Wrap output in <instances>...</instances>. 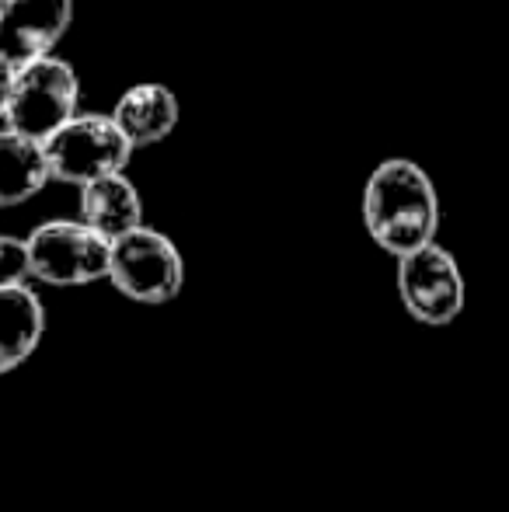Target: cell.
Segmentation results:
<instances>
[{
  "instance_id": "obj_1",
  "label": "cell",
  "mask_w": 509,
  "mask_h": 512,
  "mask_svg": "<svg viewBox=\"0 0 509 512\" xmlns=\"http://www.w3.org/2000/svg\"><path fill=\"white\" fill-rule=\"evenodd\" d=\"M360 213L370 241L391 258L436 241L440 230V196L433 178L408 157H387L370 171Z\"/></svg>"
},
{
  "instance_id": "obj_2",
  "label": "cell",
  "mask_w": 509,
  "mask_h": 512,
  "mask_svg": "<svg viewBox=\"0 0 509 512\" xmlns=\"http://www.w3.org/2000/svg\"><path fill=\"white\" fill-rule=\"evenodd\" d=\"M49 178L63 185H88L119 175L133 157V143L116 126L112 112H74L53 136L42 140Z\"/></svg>"
},
{
  "instance_id": "obj_3",
  "label": "cell",
  "mask_w": 509,
  "mask_h": 512,
  "mask_svg": "<svg viewBox=\"0 0 509 512\" xmlns=\"http://www.w3.org/2000/svg\"><path fill=\"white\" fill-rule=\"evenodd\" d=\"M28 272L35 283L56 290H77L109 279L112 241L77 220H46L25 237Z\"/></svg>"
},
{
  "instance_id": "obj_4",
  "label": "cell",
  "mask_w": 509,
  "mask_h": 512,
  "mask_svg": "<svg viewBox=\"0 0 509 512\" xmlns=\"http://www.w3.org/2000/svg\"><path fill=\"white\" fill-rule=\"evenodd\" d=\"M81 81L77 70L60 56H42L14 67L11 91H7L4 126L46 140L53 136L74 112H81Z\"/></svg>"
},
{
  "instance_id": "obj_5",
  "label": "cell",
  "mask_w": 509,
  "mask_h": 512,
  "mask_svg": "<svg viewBox=\"0 0 509 512\" xmlns=\"http://www.w3.org/2000/svg\"><path fill=\"white\" fill-rule=\"evenodd\" d=\"M109 283L116 293L143 307H161L182 293L185 262L178 244L157 227H133L129 234L112 241Z\"/></svg>"
},
{
  "instance_id": "obj_6",
  "label": "cell",
  "mask_w": 509,
  "mask_h": 512,
  "mask_svg": "<svg viewBox=\"0 0 509 512\" xmlns=\"http://www.w3.org/2000/svg\"><path fill=\"white\" fill-rule=\"evenodd\" d=\"M394 262H398L394 286H398L401 307L408 310L412 321L426 324V328H447L461 317L468 286H464L457 258L443 244L429 241Z\"/></svg>"
},
{
  "instance_id": "obj_7",
  "label": "cell",
  "mask_w": 509,
  "mask_h": 512,
  "mask_svg": "<svg viewBox=\"0 0 509 512\" xmlns=\"http://www.w3.org/2000/svg\"><path fill=\"white\" fill-rule=\"evenodd\" d=\"M74 25V0H7L0 11V56L14 67L53 56Z\"/></svg>"
},
{
  "instance_id": "obj_8",
  "label": "cell",
  "mask_w": 509,
  "mask_h": 512,
  "mask_svg": "<svg viewBox=\"0 0 509 512\" xmlns=\"http://www.w3.org/2000/svg\"><path fill=\"white\" fill-rule=\"evenodd\" d=\"M178 115H182V108H178L175 91L161 81L133 84L119 95L116 108H112V119L123 129L126 140L133 143V150L154 147L164 136L175 133Z\"/></svg>"
},
{
  "instance_id": "obj_9",
  "label": "cell",
  "mask_w": 509,
  "mask_h": 512,
  "mask_svg": "<svg viewBox=\"0 0 509 512\" xmlns=\"http://www.w3.org/2000/svg\"><path fill=\"white\" fill-rule=\"evenodd\" d=\"M46 335V307L28 283L0 286V377L32 359Z\"/></svg>"
},
{
  "instance_id": "obj_10",
  "label": "cell",
  "mask_w": 509,
  "mask_h": 512,
  "mask_svg": "<svg viewBox=\"0 0 509 512\" xmlns=\"http://www.w3.org/2000/svg\"><path fill=\"white\" fill-rule=\"evenodd\" d=\"M77 216L88 227H95L98 234L116 241V237L129 234V230L143 223V199L136 192V185L126 178V171H119V175H105L81 185Z\"/></svg>"
},
{
  "instance_id": "obj_11",
  "label": "cell",
  "mask_w": 509,
  "mask_h": 512,
  "mask_svg": "<svg viewBox=\"0 0 509 512\" xmlns=\"http://www.w3.org/2000/svg\"><path fill=\"white\" fill-rule=\"evenodd\" d=\"M49 182L53 178H49L42 140H32L11 126H0V209L28 203Z\"/></svg>"
},
{
  "instance_id": "obj_12",
  "label": "cell",
  "mask_w": 509,
  "mask_h": 512,
  "mask_svg": "<svg viewBox=\"0 0 509 512\" xmlns=\"http://www.w3.org/2000/svg\"><path fill=\"white\" fill-rule=\"evenodd\" d=\"M32 272H28V244L25 237L0 234V286H18L28 283Z\"/></svg>"
},
{
  "instance_id": "obj_13",
  "label": "cell",
  "mask_w": 509,
  "mask_h": 512,
  "mask_svg": "<svg viewBox=\"0 0 509 512\" xmlns=\"http://www.w3.org/2000/svg\"><path fill=\"white\" fill-rule=\"evenodd\" d=\"M14 63L0 56V126H4V108H7V91H11Z\"/></svg>"
},
{
  "instance_id": "obj_14",
  "label": "cell",
  "mask_w": 509,
  "mask_h": 512,
  "mask_svg": "<svg viewBox=\"0 0 509 512\" xmlns=\"http://www.w3.org/2000/svg\"><path fill=\"white\" fill-rule=\"evenodd\" d=\"M4 4H7V0H0V11H4Z\"/></svg>"
}]
</instances>
